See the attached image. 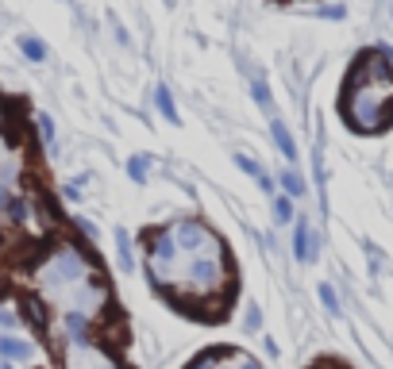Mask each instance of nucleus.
<instances>
[{
    "instance_id": "1",
    "label": "nucleus",
    "mask_w": 393,
    "mask_h": 369,
    "mask_svg": "<svg viewBox=\"0 0 393 369\" xmlns=\"http://www.w3.org/2000/svg\"><path fill=\"white\" fill-rule=\"evenodd\" d=\"M344 116L359 131H385L393 123V78L374 54H363L359 69L347 78Z\"/></svg>"
},
{
    "instance_id": "2",
    "label": "nucleus",
    "mask_w": 393,
    "mask_h": 369,
    "mask_svg": "<svg viewBox=\"0 0 393 369\" xmlns=\"http://www.w3.org/2000/svg\"><path fill=\"white\" fill-rule=\"evenodd\" d=\"M89 277V258L78 250V246H58V250L50 254L47 262L39 265V273H35V285L43 289V296L54 304H62L66 308L69 292L78 289L81 281Z\"/></svg>"
},
{
    "instance_id": "3",
    "label": "nucleus",
    "mask_w": 393,
    "mask_h": 369,
    "mask_svg": "<svg viewBox=\"0 0 393 369\" xmlns=\"http://www.w3.org/2000/svg\"><path fill=\"white\" fill-rule=\"evenodd\" d=\"M177 281L189 296H208V292H216L220 285L227 281V262H224V246H208L205 254H196V258H181V273H177Z\"/></svg>"
},
{
    "instance_id": "4",
    "label": "nucleus",
    "mask_w": 393,
    "mask_h": 369,
    "mask_svg": "<svg viewBox=\"0 0 393 369\" xmlns=\"http://www.w3.org/2000/svg\"><path fill=\"white\" fill-rule=\"evenodd\" d=\"M270 135H274V143H278V150H282L285 162H297V143H293V135H289V127H285L282 119L270 123Z\"/></svg>"
},
{
    "instance_id": "5",
    "label": "nucleus",
    "mask_w": 393,
    "mask_h": 369,
    "mask_svg": "<svg viewBox=\"0 0 393 369\" xmlns=\"http://www.w3.org/2000/svg\"><path fill=\"white\" fill-rule=\"evenodd\" d=\"M293 254H297V262H313V258H316V250H313V239H308V224H305V219H297Z\"/></svg>"
},
{
    "instance_id": "6",
    "label": "nucleus",
    "mask_w": 393,
    "mask_h": 369,
    "mask_svg": "<svg viewBox=\"0 0 393 369\" xmlns=\"http://www.w3.org/2000/svg\"><path fill=\"white\" fill-rule=\"evenodd\" d=\"M155 104H158V112H162L170 123H181V116H177V108H174V100H170V88L166 85L155 88Z\"/></svg>"
},
{
    "instance_id": "7",
    "label": "nucleus",
    "mask_w": 393,
    "mask_h": 369,
    "mask_svg": "<svg viewBox=\"0 0 393 369\" xmlns=\"http://www.w3.org/2000/svg\"><path fill=\"white\" fill-rule=\"evenodd\" d=\"M0 354H4V358H27L31 346H27V342H20V339H8V335H4V339H0Z\"/></svg>"
},
{
    "instance_id": "8",
    "label": "nucleus",
    "mask_w": 393,
    "mask_h": 369,
    "mask_svg": "<svg viewBox=\"0 0 393 369\" xmlns=\"http://www.w3.org/2000/svg\"><path fill=\"white\" fill-rule=\"evenodd\" d=\"M20 50L27 54L31 62H43V58H47V47H43L39 39H31V35H23V39H20Z\"/></svg>"
},
{
    "instance_id": "9",
    "label": "nucleus",
    "mask_w": 393,
    "mask_h": 369,
    "mask_svg": "<svg viewBox=\"0 0 393 369\" xmlns=\"http://www.w3.org/2000/svg\"><path fill=\"white\" fill-rule=\"evenodd\" d=\"M236 165H239V169H247V174H251V177H258V184H262V189H274V184L266 181V174H262V169H258V162H251V158H247V154H236Z\"/></svg>"
},
{
    "instance_id": "10",
    "label": "nucleus",
    "mask_w": 393,
    "mask_h": 369,
    "mask_svg": "<svg viewBox=\"0 0 393 369\" xmlns=\"http://www.w3.org/2000/svg\"><path fill=\"white\" fill-rule=\"evenodd\" d=\"M282 189H285V196H301V193H305V181H301L293 169H285V174H282Z\"/></svg>"
},
{
    "instance_id": "11",
    "label": "nucleus",
    "mask_w": 393,
    "mask_h": 369,
    "mask_svg": "<svg viewBox=\"0 0 393 369\" xmlns=\"http://www.w3.org/2000/svg\"><path fill=\"white\" fill-rule=\"evenodd\" d=\"M116 246H120V265H124V270H131V265H135V258H131V243H128V235H124V231H116Z\"/></svg>"
},
{
    "instance_id": "12",
    "label": "nucleus",
    "mask_w": 393,
    "mask_h": 369,
    "mask_svg": "<svg viewBox=\"0 0 393 369\" xmlns=\"http://www.w3.org/2000/svg\"><path fill=\"white\" fill-rule=\"evenodd\" d=\"M274 219H278V224H289V219H293V204H289V196H278V200H274Z\"/></svg>"
},
{
    "instance_id": "13",
    "label": "nucleus",
    "mask_w": 393,
    "mask_h": 369,
    "mask_svg": "<svg viewBox=\"0 0 393 369\" xmlns=\"http://www.w3.org/2000/svg\"><path fill=\"white\" fill-rule=\"evenodd\" d=\"M251 93H255V104L258 108H270V88H266V81H255V85H251Z\"/></svg>"
},
{
    "instance_id": "14",
    "label": "nucleus",
    "mask_w": 393,
    "mask_h": 369,
    "mask_svg": "<svg viewBox=\"0 0 393 369\" xmlns=\"http://www.w3.org/2000/svg\"><path fill=\"white\" fill-rule=\"evenodd\" d=\"M320 300H324L328 311H339V300H335V289H332V285H320Z\"/></svg>"
},
{
    "instance_id": "15",
    "label": "nucleus",
    "mask_w": 393,
    "mask_h": 369,
    "mask_svg": "<svg viewBox=\"0 0 393 369\" xmlns=\"http://www.w3.org/2000/svg\"><path fill=\"white\" fill-rule=\"evenodd\" d=\"M128 174L135 177V181H143V177H147V158H131V162H128Z\"/></svg>"
},
{
    "instance_id": "16",
    "label": "nucleus",
    "mask_w": 393,
    "mask_h": 369,
    "mask_svg": "<svg viewBox=\"0 0 393 369\" xmlns=\"http://www.w3.org/2000/svg\"><path fill=\"white\" fill-rule=\"evenodd\" d=\"M39 131H43V139H54V123H50V116H39Z\"/></svg>"
},
{
    "instance_id": "17",
    "label": "nucleus",
    "mask_w": 393,
    "mask_h": 369,
    "mask_svg": "<svg viewBox=\"0 0 393 369\" xmlns=\"http://www.w3.org/2000/svg\"><path fill=\"white\" fill-rule=\"evenodd\" d=\"M236 369H262V366H258V361H251V358H239Z\"/></svg>"
},
{
    "instance_id": "18",
    "label": "nucleus",
    "mask_w": 393,
    "mask_h": 369,
    "mask_svg": "<svg viewBox=\"0 0 393 369\" xmlns=\"http://www.w3.org/2000/svg\"><path fill=\"white\" fill-rule=\"evenodd\" d=\"M69 369H85V366H81V361H78V358H69Z\"/></svg>"
},
{
    "instance_id": "19",
    "label": "nucleus",
    "mask_w": 393,
    "mask_h": 369,
    "mask_svg": "<svg viewBox=\"0 0 393 369\" xmlns=\"http://www.w3.org/2000/svg\"><path fill=\"white\" fill-rule=\"evenodd\" d=\"M216 369H227V366H216Z\"/></svg>"
}]
</instances>
